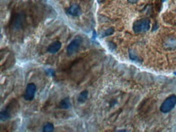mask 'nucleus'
I'll return each mask as SVG.
<instances>
[{"label":"nucleus","mask_w":176,"mask_h":132,"mask_svg":"<svg viewBox=\"0 0 176 132\" xmlns=\"http://www.w3.org/2000/svg\"><path fill=\"white\" fill-rule=\"evenodd\" d=\"M150 27V22L148 19H141L133 23V29L135 33H141L148 31Z\"/></svg>","instance_id":"1"},{"label":"nucleus","mask_w":176,"mask_h":132,"mask_svg":"<svg viewBox=\"0 0 176 132\" xmlns=\"http://www.w3.org/2000/svg\"><path fill=\"white\" fill-rule=\"evenodd\" d=\"M176 104V96L172 95L167 98L163 102L160 107V110L164 113L171 111Z\"/></svg>","instance_id":"2"},{"label":"nucleus","mask_w":176,"mask_h":132,"mask_svg":"<svg viewBox=\"0 0 176 132\" xmlns=\"http://www.w3.org/2000/svg\"><path fill=\"white\" fill-rule=\"evenodd\" d=\"M82 42V39L80 37H78L75 39H73L67 47V54L69 56H71L73 54L76 53L80 48Z\"/></svg>","instance_id":"3"},{"label":"nucleus","mask_w":176,"mask_h":132,"mask_svg":"<svg viewBox=\"0 0 176 132\" xmlns=\"http://www.w3.org/2000/svg\"><path fill=\"white\" fill-rule=\"evenodd\" d=\"M36 90V86L34 83H30L27 85L25 92L24 94V99L25 100L31 101L34 98Z\"/></svg>","instance_id":"4"},{"label":"nucleus","mask_w":176,"mask_h":132,"mask_svg":"<svg viewBox=\"0 0 176 132\" xmlns=\"http://www.w3.org/2000/svg\"><path fill=\"white\" fill-rule=\"evenodd\" d=\"M67 13L71 16L78 17L81 15L82 11L81 8L78 5L73 4L67 9Z\"/></svg>","instance_id":"5"},{"label":"nucleus","mask_w":176,"mask_h":132,"mask_svg":"<svg viewBox=\"0 0 176 132\" xmlns=\"http://www.w3.org/2000/svg\"><path fill=\"white\" fill-rule=\"evenodd\" d=\"M62 47V43L58 41L53 42L50 44L48 48V51L52 54H54L57 53L60 50Z\"/></svg>","instance_id":"6"},{"label":"nucleus","mask_w":176,"mask_h":132,"mask_svg":"<svg viewBox=\"0 0 176 132\" xmlns=\"http://www.w3.org/2000/svg\"><path fill=\"white\" fill-rule=\"evenodd\" d=\"M163 45L168 49H174L176 48V38L170 37L165 41Z\"/></svg>","instance_id":"7"},{"label":"nucleus","mask_w":176,"mask_h":132,"mask_svg":"<svg viewBox=\"0 0 176 132\" xmlns=\"http://www.w3.org/2000/svg\"><path fill=\"white\" fill-rule=\"evenodd\" d=\"M71 106L70 101L69 98H66L63 99L60 102L58 107L61 109H68Z\"/></svg>","instance_id":"8"},{"label":"nucleus","mask_w":176,"mask_h":132,"mask_svg":"<svg viewBox=\"0 0 176 132\" xmlns=\"http://www.w3.org/2000/svg\"><path fill=\"white\" fill-rule=\"evenodd\" d=\"M10 117H11L10 112L7 109V107H6L5 109L2 110L1 112L0 119L1 121H4L7 120L10 118Z\"/></svg>","instance_id":"9"},{"label":"nucleus","mask_w":176,"mask_h":132,"mask_svg":"<svg viewBox=\"0 0 176 132\" xmlns=\"http://www.w3.org/2000/svg\"><path fill=\"white\" fill-rule=\"evenodd\" d=\"M88 96V92L87 90H84V91H82L79 94V97H78V101L81 103H84L87 100Z\"/></svg>","instance_id":"10"},{"label":"nucleus","mask_w":176,"mask_h":132,"mask_svg":"<svg viewBox=\"0 0 176 132\" xmlns=\"http://www.w3.org/2000/svg\"><path fill=\"white\" fill-rule=\"evenodd\" d=\"M54 125L52 123H47L46 124L44 125V127L42 128V131L43 132H52L54 130Z\"/></svg>","instance_id":"11"},{"label":"nucleus","mask_w":176,"mask_h":132,"mask_svg":"<svg viewBox=\"0 0 176 132\" xmlns=\"http://www.w3.org/2000/svg\"><path fill=\"white\" fill-rule=\"evenodd\" d=\"M114 28L113 27H110L109 29L103 32L101 37H105L109 36L113 34L114 33Z\"/></svg>","instance_id":"12"},{"label":"nucleus","mask_w":176,"mask_h":132,"mask_svg":"<svg viewBox=\"0 0 176 132\" xmlns=\"http://www.w3.org/2000/svg\"><path fill=\"white\" fill-rule=\"evenodd\" d=\"M129 54H130V57L131 59H132L133 60L137 61V62H141V58L138 57L137 54L134 53V51H133L132 50L130 51Z\"/></svg>","instance_id":"13"},{"label":"nucleus","mask_w":176,"mask_h":132,"mask_svg":"<svg viewBox=\"0 0 176 132\" xmlns=\"http://www.w3.org/2000/svg\"><path fill=\"white\" fill-rule=\"evenodd\" d=\"M128 2L130 4H135L138 1V0H127Z\"/></svg>","instance_id":"14"},{"label":"nucleus","mask_w":176,"mask_h":132,"mask_svg":"<svg viewBox=\"0 0 176 132\" xmlns=\"http://www.w3.org/2000/svg\"><path fill=\"white\" fill-rule=\"evenodd\" d=\"M105 0H97V2L98 3H101L103 2Z\"/></svg>","instance_id":"15"},{"label":"nucleus","mask_w":176,"mask_h":132,"mask_svg":"<svg viewBox=\"0 0 176 132\" xmlns=\"http://www.w3.org/2000/svg\"><path fill=\"white\" fill-rule=\"evenodd\" d=\"M162 2H165V1H166L167 0H162Z\"/></svg>","instance_id":"16"},{"label":"nucleus","mask_w":176,"mask_h":132,"mask_svg":"<svg viewBox=\"0 0 176 132\" xmlns=\"http://www.w3.org/2000/svg\"><path fill=\"white\" fill-rule=\"evenodd\" d=\"M175 75H176V72H175Z\"/></svg>","instance_id":"17"}]
</instances>
